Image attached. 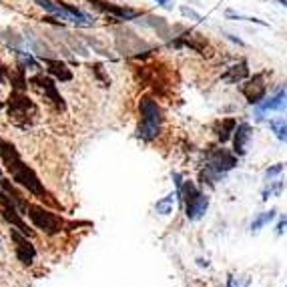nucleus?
Segmentation results:
<instances>
[{"instance_id": "c9c22d12", "label": "nucleus", "mask_w": 287, "mask_h": 287, "mask_svg": "<svg viewBox=\"0 0 287 287\" xmlns=\"http://www.w3.org/2000/svg\"><path fill=\"white\" fill-rule=\"evenodd\" d=\"M285 287H287V285H285Z\"/></svg>"}, {"instance_id": "39448f33", "label": "nucleus", "mask_w": 287, "mask_h": 287, "mask_svg": "<svg viewBox=\"0 0 287 287\" xmlns=\"http://www.w3.org/2000/svg\"><path fill=\"white\" fill-rule=\"evenodd\" d=\"M177 197L183 203L185 215L189 221H199L201 217H205L209 209V197L195 185V181H185L181 191L177 193Z\"/></svg>"}, {"instance_id": "9b49d317", "label": "nucleus", "mask_w": 287, "mask_h": 287, "mask_svg": "<svg viewBox=\"0 0 287 287\" xmlns=\"http://www.w3.org/2000/svg\"><path fill=\"white\" fill-rule=\"evenodd\" d=\"M10 239L14 245V255L22 265H32L36 259V249L32 245V241L28 239V235H25L22 231H18L16 227L10 229Z\"/></svg>"}, {"instance_id": "393cba45", "label": "nucleus", "mask_w": 287, "mask_h": 287, "mask_svg": "<svg viewBox=\"0 0 287 287\" xmlns=\"http://www.w3.org/2000/svg\"><path fill=\"white\" fill-rule=\"evenodd\" d=\"M225 16L231 18V20H243V22H253V25H261V26H267V22L265 20H259V18H251V16H243L239 12H233V10H225Z\"/></svg>"}, {"instance_id": "7c9ffc66", "label": "nucleus", "mask_w": 287, "mask_h": 287, "mask_svg": "<svg viewBox=\"0 0 287 287\" xmlns=\"http://www.w3.org/2000/svg\"><path fill=\"white\" fill-rule=\"evenodd\" d=\"M223 34H225V36H227V38H229L231 42H235V44H237V47H245V42H243L241 38H237L235 34H231V32H223Z\"/></svg>"}, {"instance_id": "412c9836", "label": "nucleus", "mask_w": 287, "mask_h": 287, "mask_svg": "<svg viewBox=\"0 0 287 287\" xmlns=\"http://www.w3.org/2000/svg\"><path fill=\"white\" fill-rule=\"evenodd\" d=\"M269 129H271V132H273V135H275L281 143L287 145V119H283V117L271 119V121H269Z\"/></svg>"}, {"instance_id": "aec40b11", "label": "nucleus", "mask_w": 287, "mask_h": 287, "mask_svg": "<svg viewBox=\"0 0 287 287\" xmlns=\"http://www.w3.org/2000/svg\"><path fill=\"white\" fill-rule=\"evenodd\" d=\"M14 54H16V60H18V64L20 66H25V69L28 71H40V62L32 56V52H26L25 49H20V51H14Z\"/></svg>"}, {"instance_id": "c85d7f7f", "label": "nucleus", "mask_w": 287, "mask_h": 287, "mask_svg": "<svg viewBox=\"0 0 287 287\" xmlns=\"http://www.w3.org/2000/svg\"><path fill=\"white\" fill-rule=\"evenodd\" d=\"M275 231H277V235H283V233H287V213H285V215L279 219V223H277Z\"/></svg>"}, {"instance_id": "f704fd0d", "label": "nucleus", "mask_w": 287, "mask_h": 287, "mask_svg": "<svg viewBox=\"0 0 287 287\" xmlns=\"http://www.w3.org/2000/svg\"><path fill=\"white\" fill-rule=\"evenodd\" d=\"M285 113H287V108H285Z\"/></svg>"}, {"instance_id": "b1692460", "label": "nucleus", "mask_w": 287, "mask_h": 287, "mask_svg": "<svg viewBox=\"0 0 287 287\" xmlns=\"http://www.w3.org/2000/svg\"><path fill=\"white\" fill-rule=\"evenodd\" d=\"M91 71H93L95 78H97L103 86H110V77L104 73V69H103V64H101V62H95V64L91 66Z\"/></svg>"}, {"instance_id": "423d86ee", "label": "nucleus", "mask_w": 287, "mask_h": 287, "mask_svg": "<svg viewBox=\"0 0 287 287\" xmlns=\"http://www.w3.org/2000/svg\"><path fill=\"white\" fill-rule=\"evenodd\" d=\"M25 213L22 215H28V219L32 221V225L42 231V233H47V235H56L64 229V219L49 209H44L42 205H34V203H28L25 205V209H22Z\"/></svg>"}, {"instance_id": "ddd939ff", "label": "nucleus", "mask_w": 287, "mask_h": 287, "mask_svg": "<svg viewBox=\"0 0 287 287\" xmlns=\"http://www.w3.org/2000/svg\"><path fill=\"white\" fill-rule=\"evenodd\" d=\"M251 125L249 123H239L235 127V132H233V153L237 157H243L247 153V145H249V139H251Z\"/></svg>"}, {"instance_id": "f257e3e1", "label": "nucleus", "mask_w": 287, "mask_h": 287, "mask_svg": "<svg viewBox=\"0 0 287 287\" xmlns=\"http://www.w3.org/2000/svg\"><path fill=\"white\" fill-rule=\"evenodd\" d=\"M0 161H2L6 173L12 177L14 183H18L20 187H25L28 193L38 197L40 201H47L49 205H56V201L52 199V195L47 191V187L42 185V181L38 179V175L34 173V169L22 161L18 149L10 141L0 139Z\"/></svg>"}, {"instance_id": "2f4dec72", "label": "nucleus", "mask_w": 287, "mask_h": 287, "mask_svg": "<svg viewBox=\"0 0 287 287\" xmlns=\"http://www.w3.org/2000/svg\"><path fill=\"white\" fill-rule=\"evenodd\" d=\"M155 2H157L159 6H171L173 0H155Z\"/></svg>"}, {"instance_id": "bb28decb", "label": "nucleus", "mask_w": 287, "mask_h": 287, "mask_svg": "<svg viewBox=\"0 0 287 287\" xmlns=\"http://www.w3.org/2000/svg\"><path fill=\"white\" fill-rule=\"evenodd\" d=\"M283 163H275L273 167H269L267 171H265V179H273V177H277V175H281L283 173Z\"/></svg>"}, {"instance_id": "f3484780", "label": "nucleus", "mask_w": 287, "mask_h": 287, "mask_svg": "<svg viewBox=\"0 0 287 287\" xmlns=\"http://www.w3.org/2000/svg\"><path fill=\"white\" fill-rule=\"evenodd\" d=\"M8 80L12 84V91H26V86H28V78H26V69L25 66H16V69L10 71L8 75Z\"/></svg>"}, {"instance_id": "f03ea898", "label": "nucleus", "mask_w": 287, "mask_h": 287, "mask_svg": "<svg viewBox=\"0 0 287 287\" xmlns=\"http://www.w3.org/2000/svg\"><path fill=\"white\" fill-rule=\"evenodd\" d=\"M237 163H239V157L233 151L209 145L205 151V167L199 173V179H201V183L215 185L217 181L223 179L231 169H235Z\"/></svg>"}, {"instance_id": "a878e982", "label": "nucleus", "mask_w": 287, "mask_h": 287, "mask_svg": "<svg viewBox=\"0 0 287 287\" xmlns=\"http://www.w3.org/2000/svg\"><path fill=\"white\" fill-rule=\"evenodd\" d=\"M251 285V277H237V275H229L227 277V287H249Z\"/></svg>"}, {"instance_id": "473e14b6", "label": "nucleus", "mask_w": 287, "mask_h": 287, "mask_svg": "<svg viewBox=\"0 0 287 287\" xmlns=\"http://www.w3.org/2000/svg\"><path fill=\"white\" fill-rule=\"evenodd\" d=\"M273 2H277V4H281V6L287 8V0H273Z\"/></svg>"}, {"instance_id": "4468645a", "label": "nucleus", "mask_w": 287, "mask_h": 287, "mask_svg": "<svg viewBox=\"0 0 287 287\" xmlns=\"http://www.w3.org/2000/svg\"><path fill=\"white\" fill-rule=\"evenodd\" d=\"M245 78H249V62L245 58H241L239 62L231 64L229 69L221 75V80L229 84H241Z\"/></svg>"}, {"instance_id": "0eeeda50", "label": "nucleus", "mask_w": 287, "mask_h": 287, "mask_svg": "<svg viewBox=\"0 0 287 287\" xmlns=\"http://www.w3.org/2000/svg\"><path fill=\"white\" fill-rule=\"evenodd\" d=\"M239 91L241 95L247 99L249 104H259L265 97H267V91H269V84H267V71H263V73H257L249 78H245L241 82L239 86Z\"/></svg>"}, {"instance_id": "4be33fe9", "label": "nucleus", "mask_w": 287, "mask_h": 287, "mask_svg": "<svg viewBox=\"0 0 287 287\" xmlns=\"http://www.w3.org/2000/svg\"><path fill=\"white\" fill-rule=\"evenodd\" d=\"M2 40L8 44V49H12V52L14 51H20V49H25V38H22L16 30H12V28H6V30H2Z\"/></svg>"}, {"instance_id": "5701e85b", "label": "nucleus", "mask_w": 287, "mask_h": 287, "mask_svg": "<svg viewBox=\"0 0 287 287\" xmlns=\"http://www.w3.org/2000/svg\"><path fill=\"white\" fill-rule=\"evenodd\" d=\"M175 197H177V193H169L167 197H163L161 201L155 203V211H157L159 215H171L173 205H175Z\"/></svg>"}, {"instance_id": "cd10ccee", "label": "nucleus", "mask_w": 287, "mask_h": 287, "mask_svg": "<svg viewBox=\"0 0 287 287\" xmlns=\"http://www.w3.org/2000/svg\"><path fill=\"white\" fill-rule=\"evenodd\" d=\"M181 14L183 16H187V18H193V20H203V16L199 14V12H195L193 8H189V6H181Z\"/></svg>"}, {"instance_id": "9d476101", "label": "nucleus", "mask_w": 287, "mask_h": 287, "mask_svg": "<svg viewBox=\"0 0 287 287\" xmlns=\"http://www.w3.org/2000/svg\"><path fill=\"white\" fill-rule=\"evenodd\" d=\"M88 4H91L95 10L99 12H104L108 16H113L115 20H135L141 16V10H135L130 6H125V4H115V2H108V0H86Z\"/></svg>"}, {"instance_id": "6ab92c4d", "label": "nucleus", "mask_w": 287, "mask_h": 287, "mask_svg": "<svg viewBox=\"0 0 287 287\" xmlns=\"http://www.w3.org/2000/svg\"><path fill=\"white\" fill-rule=\"evenodd\" d=\"M283 189H285V181L283 179H275V181L269 179V183L265 185L263 191H261V199H263V201H269L271 197H279L283 193Z\"/></svg>"}, {"instance_id": "c756f323", "label": "nucleus", "mask_w": 287, "mask_h": 287, "mask_svg": "<svg viewBox=\"0 0 287 287\" xmlns=\"http://www.w3.org/2000/svg\"><path fill=\"white\" fill-rule=\"evenodd\" d=\"M8 75H10V69H8L6 64H2V62H0V84H4V82H6Z\"/></svg>"}, {"instance_id": "20e7f679", "label": "nucleus", "mask_w": 287, "mask_h": 287, "mask_svg": "<svg viewBox=\"0 0 287 287\" xmlns=\"http://www.w3.org/2000/svg\"><path fill=\"white\" fill-rule=\"evenodd\" d=\"M6 113L12 125L18 129H28L38 117V106L25 91H12L6 101Z\"/></svg>"}, {"instance_id": "a211bd4d", "label": "nucleus", "mask_w": 287, "mask_h": 287, "mask_svg": "<svg viewBox=\"0 0 287 287\" xmlns=\"http://www.w3.org/2000/svg\"><path fill=\"white\" fill-rule=\"evenodd\" d=\"M275 217H277V211L275 209H269V211H263V213L255 215L253 221H251V225H249L251 233H259L263 227H267L271 221H275Z\"/></svg>"}, {"instance_id": "7ed1b4c3", "label": "nucleus", "mask_w": 287, "mask_h": 287, "mask_svg": "<svg viewBox=\"0 0 287 287\" xmlns=\"http://www.w3.org/2000/svg\"><path fill=\"white\" fill-rule=\"evenodd\" d=\"M139 115H141V121L137 127V139H141L143 143L157 141V137L161 135L163 123H165L161 104L153 97H143L139 101Z\"/></svg>"}, {"instance_id": "1a4fd4ad", "label": "nucleus", "mask_w": 287, "mask_h": 287, "mask_svg": "<svg viewBox=\"0 0 287 287\" xmlns=\"http://www.w3.org/2000/svg\"><path fill=\"white\" fill-rule=\"evenodd\" d=\"M28 84L36 86L38 91L47 97L58 110H66V103L62 99V95L58 93V88H56V80L51 77V75H42V73H36L34 77L28 78Z\"/></svg>"}, {"instance_id": "6e6552de", "label": "nucleus", "mask_w": 287, "mask_h": 287, "mask_svg": "<svg viewBox=\"0 0 287 287\" xmlns=\"http://www.w3.org/2000/svg\"><path fill=\"white\" fill-rule=\"evenodd\" d=\"M171 47L173 49H191L193 52L201 54V56H211V47L205 36H201L195 30H183L179 36H173L171 40Z\"/></svg>"}, {"instance_id": "dca6fc26", "label": "nucleus", "mask_w": 287, "mask_h": 287, "mask_svg": "<svg viewBox=\"0 0 287 287\" xmlns=\"http://www.w3.org/2000/svg\"><path fill=\"white\" fill-rule=\"evenodd\" d=\"M235 127H237V121L235 119H221V121H217L215 127H213V130H215L219 143H227L229 139H233Z\"/></svg>"}, {"instance_id": "72a5a7b5", "label": "nucleus", "mask_w": 287, "mask_h": 287, "mask_svg": "<svg viewBox=\"0 0 287 287\" xmlns=\"http://www.w3.org/2000/svg\"><path fill=\"white\" fill-rule=\"evenodd\" d=\"M0 108H4V103H0Z\"/></svg>"}, {"instance_id": "2eb2a0df", "label": "nucleus", "mask_w": 287, "mask_h": 287, "mask_svg": "<svg viewBox=\"0 0 287 287\" xmlns=\"http://www.w3.org/2000/svg\"><path fill=\"white\" fill-rule=\"evenodd\" d=\"M40 60L49 66V75H51L54 80H60V82H71V80H73V71H71L62 60L51 58V56H40Z\"/></svg>"}, {"instance_id": "f8f14e48", "label": "nucleus", "mask_w": 287, "mask_h": 287, "mask_svg": "<svg viewBox=\"0 0 287 287\" xmlns=\"http://www.w3.org/2000/svg\"><path fill=\"white\" fill-rule=\"evenodd\" d=\"M285 108H287V86L279 84L277 88H273L269 97H265L259 104H255V119L263 121L265 113H269V110H285Z\"/></svg>"}]
</instances>
